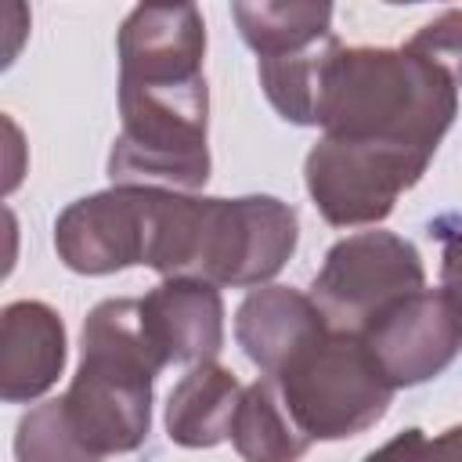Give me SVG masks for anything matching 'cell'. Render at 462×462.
I'll return each instance as SVG.
<instances>
[{
  "mask_svg": "<svg viewBox=\"0 0 462 462\" xmlns=\"http://www.w3.org/2000/svg\"><path fill=\"white\" fill-rule=\"evenodd\" d=\"M119 134L112 184L199 191L209 180V87L202 76L206 22L195 4H141L116 36Z\"/></svg>",
  "mask_w": 462,
  "mask_h": 462,
  "instance_id": "obj_1",
  "label": "cell"
},
{
  "mask_svg": "<svg viewBox=\"0 0 462 462\" xmlns=\"http://www.w3.org/2000/svg\"><path fill=\"white\" fill-rule=\"evenodd\" d=\"M458 116V83L404 47H339L325 69L318 126L325 137L430 162Z\"/></svg>",
  "mask_w": 462,
  "mask_h": 462,
  "instance_id": "obj_2",
  "label": "cell"
},
{
  "mask_svg": "<svg viewBox=\"0 0 462 462\" xmlns=\"http://www.w3.org/2000/svg\"><path fill=\"white\" fill-rule=\"evenodd\" d=\"M166 357L148 336L141 300H101L79 332V368L61 393L69 422L94 455H126L148 440L152 386Z\"/></svg>",
  "mask_w": 462,
  "mask_h": 462,
  "instance_id": "obj_3",
  "label": "cell"
},
{
  "mask_svg": "<svg viewBox=\"0 0 462 462\" xmlns=\"http://www.w3.org/2000/svg\"><path fill=\"white\" fill-rule=\"evenodd\" d=\"M267 379H274L285 408L310 440L357 437L372 430L393 401V386L375 368L361 336L332 328Z\"/></svg>",
  "mask_w": 462,
  "mask_h": 462,
  "instance_id": "obj_4",
  "label": "cell"
},
{
  "mask_svg": "<svg viewBox=\"0 0 462 462\" xmlns=\"http://www.w3.org/2000/svg\"><path fill=\"white\" fill-rule=\"evenodd\" d=\"M426 289L419 249L383 227L339 238L310 282V300L332 332L361 336L383 310Z\"/></svg>",
  "mask_w": 462,
  "mask_h": 462,
  "instance_id": "obj_5",
  "label": "cell"
},
{
  "mask_svg": "<svg viewBox=\"0 0 462 462\" xmlns=\"http://www.w3.org/2000/svg\"><path fill=\"white\" fill-rule=\"evenodd\" d=\"M296 242L300 220L289 202L274 195H209L195 278L217 289H260L292 260Z\"/></svg>",
  "mask_w": 462,
  "mask_h": 462,
  "instance_id": "obj_6",
  "label": "cell"
},
{
  "mask_svg": "<svg viewBox=\"0 0 462 462\" xmlns=\"http://www.w3.org/2000/svg\"><path fill=\"white\" fill-rule=\"evenodd\" d=\"M430 162L383 152L339 137H318L307 152L303 180L307 195L332 227H375L383 224L397 199L411 191Z\"/></svg>",
  "mask_w": 462,
  "mask_h": 462,
  "instance_id": "obj_7",
  "label": "cell"
},
{
  "mask_svg": "<svg viewBox=\"0 0 462 462\" xmlns=\"http://www.w3.org/2000/svg\"><path fill=\"white\" fill-rule=\"evenodd\" d=\"M152 238V184H112L69 202L54 220L58 260L76 274L144 267Z\"/></svg>",
  "mask_w": 462,
  "mask_h": 462,
  "instance_id": "obj_8",
  "label": "cell"
},
{
  "mask_svg": "<svg viewBox=\"0 0 462 462\" xmlns=\"http://www.w3.org/2000/svg\"><path fill=\"white\" fill-rule=\"evenodd\" d=\"M375 368L393 390L430 383L462 350V314L444 289H419L383 310L365 332Z\"/></svg>",
  "mask_w": 462,
  "mask_h": 462,
  "instance_id": "obj_9",
  "label": "cell"
},
{
  "mask_svg": "<svg viewBox=\"0 0 462 462\" xmlns=\"http://www.w3.org/2000/svg\"><path fill=\"white\" fill-rule=\"evenodd\" d=\"M69 336L61 314L43 300H14L0 310V397L29 404L65 372Z\"/></svg>",
  "mask_w": 462,
  "mask_h": 462,
  "instance_id": "obj_10",
  "label": "cell"
},
{
  "mask_svg": "<svg viewBox=\"0 0 462 462\" xmlns=\"http://www.w3.org/2000/svg\"><path fill=\"white\" fill-rule=\"evenodd\" d=\"M141 310L166 365H202L224 350V300L209 282L162 278L141 296Z\"/></svg>",
  "mask_w": 462,
  "mask_h": 462,
  "instance_id": "obj_11",
  "label": "cell"
},
{
  "mask_svg": "<svg viewBox=\"0 0 462 462\" xmlns=\"http://www.w3.org/2000/svg\"><path fill=\"white\" fill-rule=\"evenodd\" d=\"M325 332L328 321L318 303L292 285H260L235 310V339L260 375H278Z\"/></svg>",
  "mask_w": 462,
  "mask_h": 462,
  "instance_id": "obj_12",
  "label": "cell"
},
{
  "mask_svg": "<svg viewBox=\"0 0 462 462\" xmlns=\"http://www.w3.org/2000/svg\"><path fill=\"white\" fill-rule=\"evenodd\" d=\"M242 383L217 361L191 365L166 397V433L177 448H217L231 440V422L242 401Z\"/></svg>",
  "mask_w": 462,
  "mask_h": 462,
  "instance_id": "obj_13",
  "label": "cell"
},
{
  "mask_svg": "<svg viewBox=\"0 0 462 462\" xmlns=\"http://www.w3.org/2000/svg\"><path fill=\"white\" fill-rule=\"evenodd\" d=\"M231 444L242 462H300L314 440L296 426L274 379L260 375L242 390L231 422Z\"/></svg>",
  "mask_w": 462,
  "mask_h": 462,
  "instance_id": "obj_14",
  "label": "cell"
},
{
  "mask_svg": "<svg viewBox=\"0 0 462 462\" xmlns=\"http://www.w3.org/2000/svg\"><path fill=\"white\" fill-rule=\"evenodd\" d=\"M231 14L256 61L285 51H300L332 32V4L260 0V4H231Z\"/></svg>",
  "mask_w": 462,
  "mask_h": 462,
  "instance_id": "obj_15",
  "label": "cell"
},
{
  "mask_svg": "<svg viewBox=\"0 0 462 462\" xmlns=\"http://www.w3.org/2000/svg\"><path fill=\"white\" fill-rule=\"evenodd\" d=\"M14 458L18 462H105L79 440L61 397L43 401L18 419Z\"/></svg>",
  "mask_w": 462,
  "mask_h": 462,
  "instance_id": "obj_16",
  "label": "cell"
},
{
  "mask_svg": "<svg viewBox=\"0 0 462 462\" xmlns=\"http://www.w3.org/2000/svg\"><path fill=\"white\" fill-rule=\"evenodd\" d=\"M365 462H462V422L448 426L437 437H426L419 426H408L383 448L368 451Z\"/></svg>",
  "mask_w": 462,
  "mask_h": 462,
  "instance_id": "obj_17",
  "label": "cell"
},
{
  "mask_svg": "<svg viewBox=\"0 0 462 462\" xmlns=\"http://www.w3.org/2000/svg\"><path fill=\"white\" fill-rule=\"evenodd\" d=\"M408 47L422 58H430L433 65H440L458 87H462V11L451 7L444 14H437L433 22H426Z\"/></svg>",
  "mask_w": 462,
  "mask_h": 462,
  "instance_id": "obj_18",
  "label": "cell"
},
{
  "mask_svg": "<svg viewBox=\"0 0 462 462\" xmlns=\"http://www.w3.org/2000/svg\"><path fill=\"white\" fill-rule=\"evenodd\" d=\"M440 235V289L451 296V303L462 314V224H437L433 227Z\"/></svg>",
  "mask_w": 462,
  "mask_h": 462,
  "instance_id": "obj_19",
  "label": "cell"
}]
</instances>
